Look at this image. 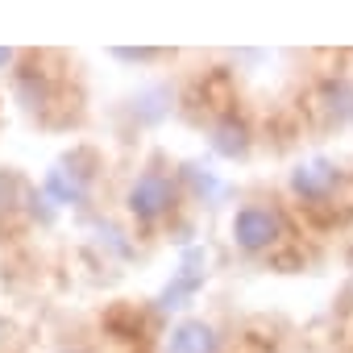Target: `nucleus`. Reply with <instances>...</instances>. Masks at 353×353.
I'll return each mask as SVG.
<instances>
[{"instance_id": "ddd939ff", "label": "nucleus", "mask_w": 353, "mask_h": 353, "mask_svg": "<svg viewBox=\"0 0 353 353\" xmlns=\"http://www.w3.org/2000/svg\"><path fill=\"white\" fill-rule=\"evenodd\" d=\"M112 59H125V63H145V59H154V50H112Z\"/></svg>"}, {"instance_id": "f8f14e48", "label": "nucleus", "mask_w": 353, "mask_h": 353, "mask_svg": "<svg viewBox=\"0 0 353 353\" xmlns=\"http://www.w3.org/2000/svg\"><path fill=\"white\" fill-rule=\"evenodd\" d=\"M96 233H100V241H108V245H112L121 258H129V254H133V245L125 241V233H121L117 225H96Z\"/></svg>"}, {"instance_id": "9b49d317", "label": "nucleus", "mask_w": 353, "mask_h": 353, "mask_svg": "<svg viewBox=\"0 0 353 353\" xmlns=\"http://www.w3.org/2000/svg\"><path fill=\"white\" fill-rule=\"evenodd\" d=\"M17 96H21V104H26V108H42L46 88H42V79H38V67H34V71H26V75L17 79Z\"/></svg>"}, {"instance_id": "4468645a", "label": "nucleus", "mask_w": 353, "mask_h": 353, "mask_svg": "<svg viewBox=\"0 0 353 353\" xmlns=\"http://www.w3.org/2000/svg\"><path fill=\"white\" fill-rule=\"evenodd\" d=\"M9 63H13V50L5 46V50H0V67H9Z\"/></svg>"}, {"instance_id": "0eeeda50", "label": "nucleus", "mask_w": 353, "mask_h": 353, "mask_svg": "<svg viewBox=\"0 0 353 353\" xmlns=\"http://www.w3.org/2000/svg\"><path fill=\"white\" fill-rule=\"evenodd\" d=\"M166 353H216V332L204 320H183L170 332Z\"/></svg>"}, {"instance_id": "f257e3e1", "label": "nucleus", "mask_w": 353, "mask_h": 353, "mask_svg": "<svg viewBox=\"0 0 353 353\" xmlns=\"http://www.w3.org/2000/svg\"><path fill=\"white\" fill-rule=\"evenodd\" d=\"M204 274H208V254H204L200 245L183 250L179 270H174V279H170V283L162 287V295H158V312H179V307H188V303L196 299V291L204 287Z\"/></svg>"}, {"instance_id": "1a4fd4ad", "label": "nucleus", "mask_w": 353, "mask_h": 353, "mask_svg": "<svg viewBox=\"0 0 353 353\" xmlns=\"http://www.w3.org/2000/svg\"><path fill=\"white\" fill-rule=\"evenodd\" d=\"M183 174H188V183L196 188V196H200L204 204H216V200L225 196V183H221V174H216L212 166H204V162H183Z\"/></svg>"}, {"instance_id": "6e6552de", "label": "nucleus", "mask_w": 353, "mask_h": 353, "mask_svg": "<svg viewBox=\"0 0 353 353\" xmlns=\"http://www.w3.org/2000/svg\"><path fill=\"white\" fill-rule=\"evenodd\" d=\"M212 150H216L221 158H245V150H250L245 125H241V121H221V125L212 129Z\"/></svg>"}, {"instance_id": "7ed1b4c3", "label": "nucleus", "mask_w": 353, "mask_h": 353, "mask_svg": "<svg viewBox=\"0 0 353 353\" xmlns=\"http://www.w3.org/2000/svg\"><path fill=\"white\" fill-rule=\"evenodd\" d=\"M279 233H283L279 216H274L270 208H258V204L241 208L237 221H233V237H237L241 250H266V245L279 241Z\"/></svg>"}, {"instance_id": "423d86ee", "label": "nucleus", "mask_w": 353, "mask_h": 353, "mask_svg": "<svg viewBox=\"0 0 353 353\" xmlns=\"http://www.w3.org/2000/svg\"><path fill=\"white\" fill-rule=\"evenodd\" d=\"M316 108H320L328 129H345L353 121V79H341V75L328 79L316 96Z\"/></svg>"}, {"instance_id": "9d476101", "label": "nucleus", "mask_w": 353, "mask_h": 353, "mask_svg": "<svg viewBox=\"0 0 353 353\" xmlns=\"http://www.w3.org/2000/svg\"><path fill=\"white\" fill-rule=\"evenodd\" d=\"M166 112H170V92L166 88H145V92L133 96V117L141 125H158Z\"/></svg>"}, {"instance_id": "39448f33", "label": "nucleus", "mask_w": 353, "mask_h": 353, "mask_svg": "<svg viewBox=\"0 0 353 353\" xmlns=\"http://www.w3.org/2000/svg\"><path fill=\"white\" fill-rule=\"evenodd\" d=\"M336 162H328V158H312V162H299L295 170H291V192L295 196H303V200H320V196H328L332 188H336Z\"/></svg>"}, {"instance_id": "f03ea898", "label": "nucleus", "mask_w": 353, "mask_h": 353, "mask_svg": "<svg viewBox=\"0 0 353 353\" xmlns=\"http://www.w3.org/2000/svg\"><path fill=\"white\" fill-rule=\"evenodd\" d=\"M83 158H88V150H79V154H71V158H63V162H54V166L46 170L42 196H46L50 204H83L88 183H92V170L79 166Z\"/></svg>"}, {"instance_id": "20e7f679", "label": "nucleus", "mask_w": 353, "mask_h": 353, "mask_svg": "<svg viewBox=\"0 0 353 353\" xmlns=\"http://www.w3.org/2000/svg\"><path fill=\"white\" fill-rule=\"evenodd\" d=\"M170 179L166 174H158V170H145L141 179L129 188V208H133V216H141V221H154V216H162L166 208H170Z\"/></svg>"}]
</instances>
